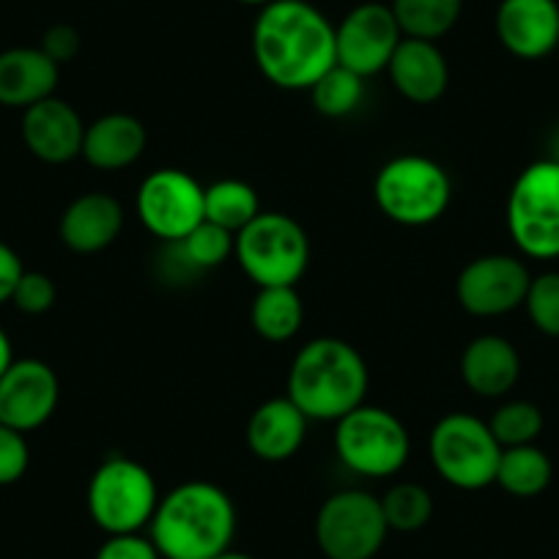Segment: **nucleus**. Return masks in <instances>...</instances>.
Returning <instances> with one entry per match:
<instances>
[{"mask_svg":"<svg viewBox=\"0 0 559 559\" xmlns=\"http://www.w3.org/2000/svg\"><path fill=\"white\" fill-rule=\"evenodd\" d=\"M386 72L397 94L414 105H433L442 99L450 83L448 58L437 41L408 39V36H403L397 45Z\"/></svg>","mask_w":559,"mask_h":559,"instance_id":"18","label":"nucleus"},{"mask_svg":"<svg viewBox=\"0 0 559 559\" xmlns=\"http://www.w3.org/2000/svg\"><path fill=\"white\" fill-rule=\"evenodd\" d=\"M140 225L165 245H176L203 223V187L187 170L159 168L140 181L134 195Z\"/></svg>","mask_w":559,"mask_h":559,"instance_id":"11","label":"nucleus"},{"mask_svg":"<svg viewBox=\"0 0 559 559\" xmlns=\"http://www.w3.org/2000/svg\"><path fill=\"white\" fill-rule=\"evenodd\" d=\"M23 272L25 266L23 261H20L17 252H14L7 241H0V305L12 302L14 288H17Z\"/></svg>","mask_w":559,"mask_h":559,"instance_id":"36","label":"nucleus"},{"mask_svg":"<svg viewBox=\"0 0 559 559\" xmlns=\"http://www.w3.org/2000/svg\"><path fill=\"white\" fill-rule=\"evenodd\" d=\"M310 419L292 397H269L247 419V448L258 461L283 464L302 450Z\"/></svg>","mask_w":559,"mask_h":559,"instance_id":"17","label":"nucleus"},{"mask_svg":"<svg viewBox=\"0 0 559 559\" xmlns=\"http://www.w3.org/2000/svg\"><path fill=\"white\" fill-rule=\"evenodd\" d=\"M236 261L258 288L297 286L310 263V239L283 212H261L236 234Z\"/></svg>","mask_w":559,"mask_h":559,"instance_id":"6","label":"nucleus"},{"mask_svg":"<svg viewBox=\"0 0 559 559\" xmlns=\"http://www.w3.org/2000/svg\"><path fill=\"white\" fill-rule=\"evenodd\" d=\"M530 280L532 274L521 258L491 252L461 269L455 280V297L475 319H499L524 308Z\"/></svg>","mask_w":559,"mask_h":559,"instance_id":"12","label":"nucleus"},{"mask_svg":"<svg viewBox=\"0 0 559 559\" xmlns=\"http://www.w3.org/2000/svg\"><path fill=\"white\" fill-rule=\"evenodd\" d=\"M365 96V78L343 67H332L319 83L310 88V102L324 118H346L359 107Z\"/></svg>","mask_w":559,"mask_h":559,"instance_id":"28","label":"nucleus"},{"mask_svg":"<svg viewBox=\"0 0 559 559\" xmlns=\"http://www.w3.org/2000/svg\"><path fill=\"white\" fill-rule=\"evenodd\" d=\"M305 321V305L297 286L258 288L250 308V324L266 343H288L299 335Z\"/></svg>","mask_w":559,"mask_h":559,"instance_id":"23","label":"nucleus"},{"mask_svg":"<svg viewBox=\"0 0 559 559\" xmlns=\"http://www.w3.org/2000/svg\"><path fill=\"white\" fill-rule=\"evenodd\" d=\"M554 466L537 444L504 448L497 469V486L519 499H532L543 493L551 483Z\"/></svg>","mask_w":559,"mask_h":559,"instance_id":"25","label":"nucleus"},{"mask_svg":"<svg viewBox=\"0 0 559 559\" xmlns=\"http://www.w3.org/2000/svg\"><path fill=\"white\" fill-rule=\"evenodd\" d=\"M88 515L107 535L143 532L159 504V488L148 466L127 455L102 461L85 491Z\"/></svg>","mask_w":559,"mask_h":559,"instance_id":"5","label":"nucleus"},{"mask_svg":"<svg viewBox=\"0 0 559 559\" xmlns=\"http://www.w3.org/2000/svg\"><path fill=\"white\" fill-rule=\"evenodd\" d=\"M14 362V352H12V341L3 330H0V376L7 373L9 365Z\"/></svg>","mask_w":559,"mask_h":559,"instance_id":"37","label":"nucleus"},{"mask_svg":"<svg viewBox=\"0 0 559 559\" xmlns=\"http://www.w3.org/2000/svg\"><path fill=\"white\" fill-rule=\"evenodd\" d=\"M379 212L403 228H426L442 219L453 201L450 174L431 157L401 154L379 168L373 179Z\"/></svg>","mask_w":559,"mask_h":559,"instance_id":"4","label":"nucleus"},{"mask_svg":"<svg viewBox=\"0 0 559 559\" xmlns=\"http://www.w3.org/2000/svg\"><path fill=\"white\" fill-rule=\"evenodd\" d=\"M488 428L502 450L535 444L543 433V412L530 401H508L491 414Z\"/></svg>","mask_w":559,"mask_h":559,"instance_id":"30","label":"nucleus"},{"mask_svg":"<svg viewBox=\"0 0 559 559\" xmlns=\"http://www.w3.org/2000/svg\"><path fill=\"white\" fill-rule=\"evenodd\" d=\"M148 132L143 121L129 112H107L85 127L83 154L80 157L96 170L116 174L138 163L146 152Z\"/></svg>","mask_w":559,"mask_h":559,"instance_id":"20","label":"nucleus"},{"mask_svg":"<svg viewBox=\"0 0 559 559\" xmlns=\"http://www.w3.org/2000/svg\"><path fill=\"white\" fill-rule=\"evenodd\" d=\"M85 127L69 102L50 96L23 112V140L28 152L47 165H67L83 154Z\"/></svg>","mask_w":559,"mask_h":559,"instance_id":"16","label":"nucleus"},{"mask_svg":"<svg viewBox=\"0 0 559 559\" xmlns=\"http://www.w3.org/2000/svg\"><path fill=\"white\" fill-rule=\"evenodd\" d=\"M61 67L41 47H12L0 52V105L28 110L56 94Z\"/></svg>","mask_w":559,"mask_h":559,"instance_id":"21","label":"nucleus"},{"mask_svg":"<svg viewBox=\"0 0 559 559\" xmlns=\"http://www.w3.org/2000/svg\"><path fill=\"white\" fill-rule=\"evenodd\" d=\"M176 250H179V255L185 258V263L192 272H206V269L223 266L234 255L236 236L230 230L203 219L190 236L176 241Z\"/></svg>","mask_w":559,"mask_h":559,"instance_id":"29","label":"nucleus"},{"mask_svg":"<svg viewBox=\"0 0 559 559\" xmlns=\"http://www.w3.org/2000/svg\"><path fill=\"white\" fill-rule=\"evenodd\" d=\"M239 3H245V7H255V9H263V7H269V3H272V0H239Z\"/></svg>","mask_w":559,"mask_h":559,"instance_id":"39","label":"nucleus"},{"mask_svg":"<svg viewBox=\"0 0 559 559\" xmlns=\"http://www.w3.org/2000/svg\"><path fill=\"white\" fill-rule=\"evenodd\" d=\"M428 455L448 486L461 491H483L497 483L502 448L493 439L488 423L475 414L453 412L444 414L433 426L428 439Z\"/></svg>","mask_w":559,"mask_h":559,"instance_id":"8","label":"nucleus"},{"mask_svg":"<svg viewBox=\"0 0 559 559\" xmlns=\"http://www.w3.org/2000/svg\"><path fill=\"white\" fill-rule=\"evenodd\" d=\"M524 310L537 332L559 337V272H543L530 280Z\"/></svg>","mask_w":559,"mask_h":559,"instance_id":"31","label":"nucleus"},{"mask_svg":"<svg viewBox=\"0 0 559 559\" xmlns=\"http://www.w3.org/2000/svg\"><path fill=\"white\" fill-rule=\"evenodd\" d=\"M236 535V504L209 480H190L159 497L148 537L163 559H214Z\"/></svg>","mask_w":559,"mask_h":559,"instance_id":"2","label":"nucleus"},{"mask_svg":"<svg viewBox=\"0 0 559 559\" xmlns=\"http://www.w3.org/2000/svg\"><path fill=\"white\" fill-rule=\"evenodd\" d=\"M56 283H52L45 272H28V269H25L17 288H14L12 302L17 305V310H23V313L41 316L56 305Z\"/></svg>","mask_w":559,"mask_h":559,"instance_id":"32","label":"nucleus"},{"mask_svg":"<svg viewBox=\"0 0 559 559\" xmlns=\"http://www.w3.org/2000/svg\"><path fill=\"white\" fill-rule=\"evenodd\" d=\"M381 510L392 532H417L431 521L433 497L419 483H395L381 497Z\"/></svg>","mask_w":559,"mask_h":559,"instance_id":"27","label":"nucleus"},{"mask_svg":"<svg viewBox=\"0 0 559 559\" xmlns=\"http://www.w3.org/2000/svg\"><path fill=\"white\" fill-rule=\"evenodd\" d=\"M493 25L499 45L521 61H540L559 47L557 0H502Z\"/></svg>","mask_w":559,"mask_h":559,"instance_id":"15","label":"nucleus"},{"mask_svg":"<svg viewBox=\"0 0 559 559\" xmlns=\"http://www.w3.org/2000/svg\"><path fill=\"white\" fill-rule=\"evenodd\" d=\"M519 376V352L502 335H477L461 354V379L477 397H504Z\"/></svg>","mask_w":559,"mask_h":559,"instance_id":"22","label":"nucleus"},{"mask_svg":"<svg viewBox=\"0 0 559 559\" xmlns=\"http://www.w3.org/2000/svg\"><path fill=\"white\" fill-rule=\"evenodd\" d=\"M41 52H45L50 61H56L58 67L74 61L80 52V34L72 25H52L50 31L41 39Z\"/></svg>","mask_w":559,"mask_h":559,"instance_id":"35","label":"nucleus"},{"mask_svg":"<svg viewBox=\"0 0 559 559\" xmlns=\"http://www.w3.org/2000/svg\"><path fill=\"white\" fill-rule=\"evenodd\" d=\"M386 532L381 499L362 488L332 493L316 515V543L326 559H373Z\"/></svg>","mask_w":559,"mask_h":559,"instance_id":"10","label":"nucleus"},{"mask_svg":"<svg viewBox=\"0 0 559 559\" xmlns=\"http://www.w3.org/2000/svg\"><path fill=\"white\" fill-rule=\"evenodd\" d=\"M214 559H255V557H250V554H245V551H234V548H228V551H223L219 557H214Z\"/></svg>","mask_w":559,"mask_h":559,"instance_id":"38","label":"nucleus"},{"mask_svg":"<svg viewBox=\"0 0 559 559\" xmlns=\"http://www.w3.org/2000/svg\"><path fill=\"white\" fill-rule=\"evenodd\" d=\"M368 386V362L341 337H316L305 343L288 370V397L316 423H337L362 406Z\"/></svg>","mask_w":559,"mask_h":559,"instance_id":"3","label":"nucleus"},{"mask_svg":"<svg viewBox=\"0 0 559 559\" xmlns=\"http://www.w3.org/2000/svg\"><path fill=\"white\" fill-rule=\"evenodd\" d=\"M61 397L56 370L41 359H14L0 376V423L20 433L36 431L52 417Z\"/></svg>","mask_w":559,"mask_h":559,"instance_id":"14","label":"nucleus"},{"mask_svg":"<svg viewBox=\"0 0 559 559\" xmlns=\"http://www.w3.org/2000/svg\"><path fill=\"white\" fill-rule=\"evenodd\" d=\"M252 58L283 91H310L337 63L335 25L308 0H272L252 25Z\"/></svg>","mask_w":559,"mask_h":559,"instance_id":"1","label":"nucleus"},{"mask_svg":"<svg viewBox=\"0 0 559 559\" xmlns=\"http://www.w3.org/2000/svg\"><path fill=\"white\" fill-rule=\"evenodd\" d=\"M401 41L403 31L386 3H359L335 25L337 67L368 80L386 72Z\"/></svg>","mask_w":559,"mask_h":559,"instance_id":"13","label":"nucleus"},{"mask_svg":"<svg viewBox=\"0 0 559 559\" xmlns=\"http://www.w3.org/2000/svg\"><path fill=\"white\" fill-rule=\"evenodd\" d=\"M31 450L25 433L0 423V486H12L28 472Z\"/></svg>","mask_w":559,"mask_h":559,"instance_id":"33","label":"nucleus"},{"mask_svg":"<svg viewBox=\"0 0 559 559\" xmlns=\"http://www.w3.org/2000/svg\"><path fill=\"white\" fill-rule=\"evenodd\" d=\"M261 214L258 192L241 179H219L203 187V219L219 225V228L239 234Z\"/></svg>","mask_w":559,"mask_h":559,"instance_id":"24","label":"nucleus"},{"mask_svg":"<svg viewBox=\"0 0 559 559\" xmlns=\"http://www.w3.org/2000/svg\"><path fill=\"white\" fill-rule=\"evenodd\" d=\"M94 559H163L157 546L143 532H129V535H107V540L96 548Z\"/></svg>","mask_w":559,"mask_h":559,"instance_id":"34","label":"nucleus"},{"mask_svg":"<svg viewBox=\"0 0 559 559\" xmlns=\"http://www.w3.org/2000/svg\"><path fill=\"white\" fill-rule=\"evenodd\" d=\"M335 455L354 475L381 480L406 466L412 439L390 408L362 403L335 423Z\"/></svg>","mask_w":559,"mask_h":559,"instance_id":"7","label":"nucleus"},{"mask_svg":"<svg viewBox=\"0 0 559 559\" xmlns=\"http://www.w3.org/2000/svg\"><path fill=\"white\" fill-rule=\"evenodd\" d=\"M392 14L408 39L437 41L455 28L464 0H392Z\"/></svg>","mask_w":559,"mask_h":559,"instance_id":"26","label":"nucleus"},{"mask_svg":"<svg viewBox=\"0 0 559 559\" xmlns=\"http://www.w3.org/2000/svg\"><path fill=\"white\" fill-rule=\"evenodd\" d=\"M123 209L107 192H85L74 198L61 217V241L78 255L107 250L121 236Z\"/></svg>","mask_w":559,"mask_h":559,"instance_id":"19","label":"nucleus"},{"mask_svg":"<svg viewBox=\"0 0 559 559\" xmlns=\"http://www.w3.org/2000/svg\"><path fill=\"white\" fill-rule=\"evenodd\" d=\"M508 230L521 255L559 258V159L526 165L508 195Z\"/></svg>","mask_w":559,"mask_h":559,"instance_id":"9","label":"nucleus"}]
</instances>
